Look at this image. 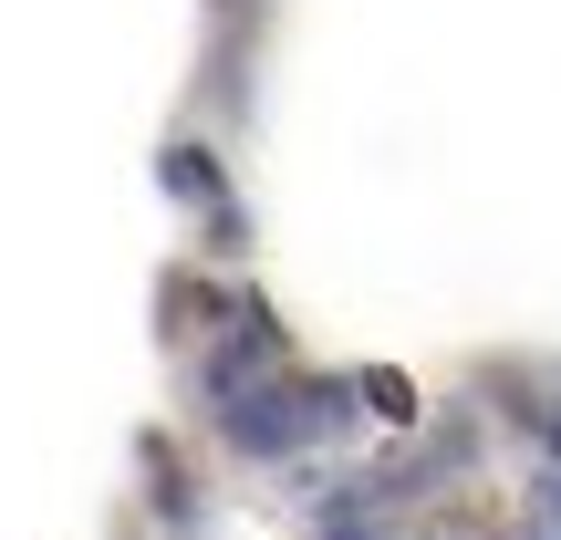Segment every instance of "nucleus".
Here are the masks:
<instances>
[]
</instances>
